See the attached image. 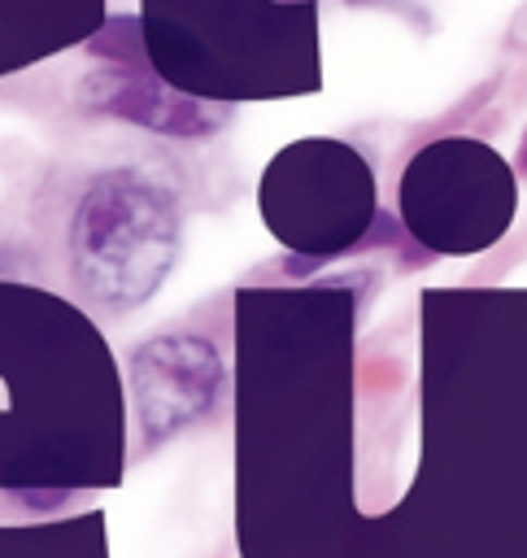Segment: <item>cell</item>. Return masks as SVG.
<instances>
[{
    "label": "cell",
    "instance_id": "cell-1",
    "mask_svg": "<svg viewBox=\"0 0 527 558\" xmlns=\"http://www.w3.org/2000/svg\"><path fill=\"white\" fill-rule=\"evenodd\" d=\"M183 244L174 192L139 170H100L70 218V275L83 296L105 310L144 305L170 275Z\"/></svg>",
    "mask_w": 527,
    "mask_h": 558
},
{
    "label": "cell",
    "instance_id": "cell-2",
    "mask_svg": "<svg viewBox=\"0 0 527 558\" xmlns=\"http://www.w3.org/2000/svg\"><path fill=\"white\" fill-rule=\"evenodd\" d=\"M226 366L218 349L200 336H157L135 349L131 357V388L135 414L148 440H170L174 432L192 427L213 410L222 397Z\"/></svg>",
    "mask_w": 527,
    "mask_h": 558
},
{
    "label": "cell",
    "instance_id": "cell-3",
    "mask_svg": "<svg viewBox=\"0 0 527 558\" xmlns=\"http://www.w3.org/2000/svg\"><path fill=\"white\" fill-rule=\"evenodd\" d=\"M78 100L91 113L122 118V122H135V126H148L161 135H209L222 126V109H213L196 96H183L135 65H105V70L87 74L78 87Z\"/></svg>",
    "mask_w": 527,
    "mask_h": 558
},
{
    "label": "cell",
    "instance_id": "cell-4",
    "mask_svg": "<svg viewBox=\"0 0 527 558\" xmlns=\"http://www.w3.org/2000/svg\"><path fill=\"white\" fill-rule=\"evenodd\" d=\"M518 157H523V166H527V135H523V153H518Z\"/></svg>",
    "mask_w": 527,
    "mask_h": 558
}]
</instances>
